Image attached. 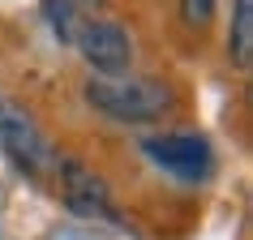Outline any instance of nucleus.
Segmentation results:
<instances>
[{"label": "nucleus", "instance_id": "1", "mask_svg": "<svg viewBox=\"0 0 253 240\" xmlns=\"http://www.w3.org/2000/svg\"><path fill=\"white\" fill-rule=\"evenodd\" d=\"M82 99L94 116L112 124H168L185 112V90L163 73H125V78H86Z\"/></svg>", "mask_w": 253, "mask_h": 240}, {"label": "nucleus", "instance_id": "2", "mask_svg": "<svg viewBox=\"0 0 253 240\" xmlns=\"http://www.w3.org/2000/svg\"><path fill=\"white\" fill-rule=\"evenodd\" d=\"M0 150L9 155V163H13L22 176H30L35 185H47V189H52L56 167L65 159V150L47 137V129L39 124V116H35L22 99H4V103H0Z\"/></svg>", "mask_w": 253, "mask_h": 240}, {"label": "nucleus", "instance_id": "3", "mask_svg": "<svg viewBox=\"0 0 253 240\" xmlns=\"http://www.w3.org/2000/svg\"><path fill=\"white\" fill-rule=\"evenodd\" d=\"M137 150L159 172H168L172 180H185V185H206L214 176V167H219L211 137L198 133V129H159V133H146L137 142Z\"/></svg>", "mask_w": 253, "mask_h": 240}, {"label": "nucleus", "instance_id": "4", "mask_svg": "<svg viewBox=\"0 0 253 240\" xmlns=\"http://www.w3.org/2000/svg\"><path fill=\"white\" fill-rule=\"evenodd\" d=\"M52 193L60 198L69 214L78 219H90V223H120L125 227V214L116 206V193L107 185V176H99L86 159L78 155H65L60 167H56V180H52Z\"/></svg>", "mask_w": 253, "mask_h": 240}, {"label": "nucleus", "instance_id": "5", "mask_svg": "<svg viewBox=\"0 0 253 240\" xmlns=\"http://www.w3.org/2000/svg\"><path fill=\"white\" fill-rule=\"evenodd\" d=\"M73 52L82 56V65L90 69V78H125V73H133L137 39L120 17L99 13V17H86L82 22Z\"/></svg>", "mask_w": 253, "mask_h": 240}, {"label": "nucleus", "instance_id": "6", "mask_svg": "<svg viewBox=\"0 0 253 240\" xmlns=\"http://www.w3.org/2000/svg\"><path fill=\"white\" fill-rule=\"evenodd\" d=\"M223 56L236 73L253 69V0H232V17H227V39Z\"/></svg>", "mask_w": 253, "mask_h": 240}, {"label": "nucleus", "instance_id": "7", "mask_svg": "<svg viewBox=\"0 0 253 240\" xmlns=\"http://www.w3.org/2000/svg\"><path fill=\"white\" fill-rule=\"evenodd\" d=\"M39 13H43V22H47V30H52L56 43H65V47L78 43V30H82L86 17H82L69 0H39Z\"/></svg>", "mask_w": 253, "mask_h": 240}, {"label": "nucleus", "instance_id": "8", "mask_svg": "<svg viewBox=\"0 0 253 240\" xmlns=\"http://www.w3.org/2000/svg\"><path fill=\"white\" fill-rule=\"evenodd\" d=\"M176 22L189 35H211L219 22V0H176Z\"/></svg>", "mask_w": 253, "mask_h": 240}, {"label": "nucleus", "instance_id": "9", "mask_svg": "<svg viewBox=\"0 0 253 240\" xmlns=\"http://www.w3.org/2000/svg\"><path fill=\"white\" fill-rule=\"evenodd\" d=\"M69 4H73L82 17H99V13H107V0H69Z\"/></svg>", "mask_w": 253, "mask_h": 240}, {"label": "nucleus", "instance_id": "10", "mask_svg": "<svg viewBox=\"0 0 253 240\" xmlns=\"http://www.w3.org/2000/svg\"><path fill=\"white\" fill-rule=\"evenodd\" d=\"M0 103H4V90H0Z\"/></svg>", "mask_w": 253, "mask_h": 240}]
</instances>
